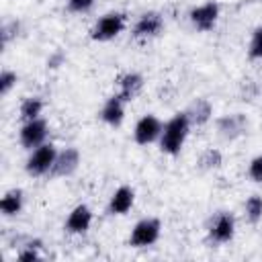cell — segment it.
I'll list each match as a JSON object with an SVG mask.
<instances>
[{
    "mask_svg": "<svg viewBox=\"0 0 262 262\" xmlns=\"http://www.w3.org/2000/svg\"><path fill=\"white\" fill-rule=\"evenodd\" d=\"M190 119L186 115V111H180L176 113L174 117H170L166 123H164V129H162V135H160V149L162 154L166 156H176L180 154V149L184 147L186 143V137L190 133Z\"/></svg>",
    "mask_w": 262,
    "mask_h": 262,
    "instance_id": "obj_1",
    "label": "cell"
},
{
    "mask_svg": "<svg viewBox=\"0 0 262 262\" xmlns=\"http://www.w3.org/2000/svg\"><path fill=\"white\" fill-rule=\"evenodd\" d=\"M127 27V14L125 12H119V10H113V12H106L102 14L90 29V39L92 41H98V43H106V41H113L117 39Z\"/></svg>",
    "mask_w": 262,
    "mask_h": 262,
    "instance_id": "obj_2",
    "label": "cell"
},
{
    "mask_svg": "<svg viewBox=\"0 0 262 262\" xmlns=\"http://www.w3.org/2000/svg\"><path fill=\"white\" fill-rule=\"evenodd\" d=\"M57 147L49 141H45L43 145L35 147L29 151V158H27V164H25V170L27 174L31 176H45V174H51L53 170V164H55V158H57Z\"/></svg>",
    "mask_w": 262,
    "mask_h": 262,
    "instance_id": "obj_3",
    "label": "cell"
},
{
    "mask_svg": "<svg viewBox=\"0 0 262 262\" xmlns=\"http://www.w3.org/2000/svg\"><path fill=\"white\" fill-rule=\"evenodd\" d=\"M160 235H162V221L158 217H143L133 225L129 233V244L133 248H149L160 239Z\"/></svg>",
    "mask_w": 262,
    "mask_h": 262,
    "instance_id": "obj_4",
    "label": "cell"
},
{
    "mask_svg": "<svg viewBox=\"0 0 262 262\" xmlns=\"http://www.w3.org/2000/svg\"><path fill=\"white\" fill-rule=\"evenodd\" d=\"M235 229H237L235 217L229 211H219L211 217L209 227H207V235L213 244L223 246V244H229L235 237Z\"/></svg>",
    "mask_w": 262,
    "mask_h": 262,
    "instance_id": "obj_5",
    "label": "cell"
},
{
    "mask_svg": "<svg viewBox=\"0 0 262 262\" xmlns=\"http://www.w3.org/2000/svg\"><path fill=\"white\" fill-rule=\"evenodd\" d=\"M219 16H221V6L217 2H213V0H207L203 4L192 6L190 12H188V20L199 33L213 31L217 27V23H219Z\"/></svg>",
    "mask_w": 262,
    "mask_h": 262,
    "instance_id": "obj_6",
    "label": "cell"
},
{
    "mask_svg": "<svg viewBox=\"0 0 262 262\" xmlns=\"http://www.w3.org/2000/svg\"><path fill=\"white\" fill-rule=\"evenodd\" d=\"M47 123L39 117V119H33V121H23L20 129H18V141L25 149H35L39 145H43L47 141Z\"/></svg>",
    "mask_w": 262,
    "mask_h": 262,
    "instance_id": "obj_7",
    "label": "cell"
},
{
    "mask_svg": "<svg viewBox=\"0 0 262 262\" xmlns=\"http://www.w3.org/2000/svg\"><path fill=\"white\" fill-rule=\"evenodd\" d=\"M162 129H164V123H162L154 113L143 115V117L135 123L133 139H135L137 145H149V143H156V141H160Z\"/></svg>",
    "mask_w": 262,
    "mask_h": 262,
    "instance_id": "obj_8",
    "label": "cell"
},
{
    "mask_svg": "<svg viewBox=\"0 0 262 262\" xmlns=\"http://www.w3.org/2000/svg\"><path fill=\"white\" fill-rule=\"evenodd\" d=\"M92 221H94L92 209H90L88 205L80 203V205H76V207L68 213L66 223H63V229H66L68 233H72V235H82V233H86V231L92 227Z\"/></svg>",
    "mask_w": 262,
    "mask_h": 262,
    "instance_id": "obj_9",
    "label": "cell"
},
{
    "mask_svg": "<svg viewBox=\"0 0 262 262\" xmlns=\"http://www.w3.org/2000/svg\"><path fill=\"white\" fill-rule=\"evenodd\" d=\"M162 29H164V18H162V14L156 12V10H149V12H143V14L135 20L131 33H133L135 39L145 41V39L158 37V35L162 33Z\"/></svg>",
    "mask_w": 262,
    "mask_h": 262,
    "instance_id": "obj_10",
    "label": "cell"
},
{
    "mask_svg": "<svg viewBox=\"0 0 262 262\" xmlns=\"http://www.w3.org/2000/svg\"><path fill=\"white\" fill-rule=\"evenodd\" d=\"M80 149L78 147H66V149H59L57 151V158H55V164H53V170H51V176H57V178H63V176H72L78 166H80Z\"/></svg>",
    "mask_w": 262,
    "mask_h": 262,
    "instance_id": "obj_11",
    "label": "cell"
},
{
    "mask_svg": "<svg viewBox=\"0 0 262 262\" xmlns=\"http://www.w3.org/2000/svg\"><path fill=\"white\" fill-rule=\"evenodd\" d=\"M125 106H127V100H123L119 94L108 96L100 108V121L108 127H119L125 121Z\"/></svg>",
    "mask_w": 262,
    "mask_h": 262,
    "instance_id": "obj_12",
    "label": "cell"
},
{
    "mask_svg": "<svg viewBox=\"0 0 262 262\" xmlns=\"http://www.w3.org/2000/svg\"><path fill=\"white\" fill-rule=\"evenodd\" d=\"M135 205V190L127 184L119 186L111 199H108V205H106V211L111 215H127Z\"/></svg>",
    "mask_w": 262,
    "mask_h": 262,
    "instance_id": "obj_13",
    "label": "cell"
},
{
    "mask_svg": "<svg viewBox=\"0 0 262 262\" xmlns=\"http://www.w3.org/2000/svg\"><path fill=\"white\" fill-rule=\"evenodd\" d=\"M141 90H143V76L139 72H125V74L119 76V80H117V94L123 100H127V102L135 100Z\"/></svg>",
    "mask_w": 262,
    "mask_h": 262,
    "instance_id": "obj_14",
    "label": "cell"
},
{
    "mask_svg": "<svg viewBox=\"0 0 262 262\" xmlns=\"http://www.w3.org/2000/svg\"><path fill=\"white\" fill-rule=\"evenodd\" d=\"M246 127H248V119L242 113H231V115H223L217 119V131L225 139L239 137L246 131Z\"/></svg>",
    "mask_w": 262,
    "mask_h": 262,
    "instance_id": "obj_15",
    "label": "cell"
},
{
    "mask_svg": "<svg viewBox=\"0 0 262 262\" xmlns=\"http://www.w3.org/2000/svg\"><path fill=\"white\" fill-rule=\"evenodd\" d=\"M25 207V192L20 188H10L0 199V213L4 217H16Z\"/></svg>",
    "mask_w": 262,
    "mask_h": 262,
    "instance_id": "obj_16",
    "label": "cell"
},
{
    "mask_svg": "<svg viewBox=\"0 0 262 262\" xmlns=\"http://www.w3.org/2000/svg\"><path fill=\"white\" fill-rule=\"evenodd\" d=\"M186 115H188L192 125H205L213 117V106L207 98H194L190 102V106L186 108Z\"/></svg>",
    "mask_w": 262,
    "mask_h": 262,
    "instance_id": "obj_17",
    "label": "cell"
},
{
    "mask_svg": "<svg viewBox=\"0 0 262 262\" xmlns=\"http://www.w3.org/2000/svg\"><path fill=\"white\" fill-rule=\"evenodd\" d=\"M43 108H45V102H43L39 96H27V98H23V102H20V106H18L20 121L39 119V117L43 115Z\"/></svg>",
    "mask_w": 262,
    "mask_h": 262,
    "instance_id": "obj_18",
    "label": "cell"
},
{
    "mask_svg": "<svg viewBox=\"0 0 262 262\" xmlns=\"http://www.w3.org/2000/svg\"><path fill=\"white\" fill-rule=\"evenodd\" d=\"M244 213L250 223L262 221V196L260 194H250L244 203Z\"/></svg>",
    "mask_w": 262,
    "mask_h": 262,
    "instance_id": "obj_19",
    "label": "cell"
},
{
    "mask_svg": "<svg viewBox=\"0 0 262 262\" xmlns=\"http://www.w3.org/2000/svg\"><path fill=\"white\" fill-rule=\"evenodd\" d=\"M223 164V154L215 147H207L201 156H199V166L203 170H217Z\"/></svg>",
    "mask_w": 262,
    "mask_h": 262,
    "instance_id": "obj_20",
    "label": "cell"
},
{
    "mask_svg": "<svg viewBox=\"0 0 262 262\" xmlns=\"http://www.w3.org/2000/svg\"><path fill=\"white\" fill-rule=\"evenodd\" d=\"M16 258L23 260V262H37L43 258L41 254V239H31L27 242L18 252H16Z\"/></svg>",
    "mask_w": 262,
    "mask_h": 262,
    "instance_id": "obj_21",
    "label": "cell"
},
{
    "mask_svg": "<svg viewBox=\"0 0 262 262\" xmlns=\"http://www.w3.org/2000/svg\"><path fill=\"white\" fill-rule=\"evenodd\" d=\"M248 57L250 59H262V25L252 31L250 45H248Z\"/></svg>",
    "mask_w": 262,
    "mask_h": 262,
    "instance_id": "obj_22",
    "label": "cell"
},
{
    "mask_svg": "<svg viewBox=\"0 0 262 262\" xmlns=\"http://www.w3.org/2000/svg\"><path fill=\"white\" fill-rule=\"evenodd\" d=\"M16 72H12V70H2L0 72V94L2 96H6L14 86H16Z\"/></svg>",
    "mask_w": 262,
    "mask_h": 262,
    "instance_id": "obj_23",
    "label": "cell"
},
{
    "mask_svg": "<svg viewBox=\"0 0 262 262\" xmlns=\"http://www.w3.org/2000/svg\"><path fill=\"white\" fill-rule=\"evenodd\" d=\"M248 176H250V180L262 184V154H258V156H254L250 160V164H248Z\"/></svg>",
    "mask_w": 262,
    "mask_h": 262,
    "instance_id": "obj_24",
    "label": "cell"
},
{
    "mask_svg": "<svg viewBox=\"0 0 262 262\" xmlns=\"http://www.w3.org/2000/svg\"><path fill=\"white\" fill-rule=\"evenodd\" d=\"M94 6V0H68V10L76 14H84Z\"/></svg>",
    "mask_w": 262,
    "mask_h": 262,
    "instance_id": "obj_25",
    "label": "cell"
}]
</instances>
